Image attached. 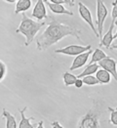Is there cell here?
Here are the masks:
<instances>
[{
    "label": "cell",
    "mask_w": 117,
    "mask_h": 128,
    "mask_svg": "<svg viewBox=\"0 0 117 128\" xmlns=\"http://www.w3.org/2000/svg\"><path fill=\"white\" fill-rule=\"evenodd\" d=\"M80 32L81 30L75 26L65 24L54 18H51V21L48 22L47 28L36 37L37 50H47L66 36H74L75 38L81 40L79 35Z\"/></svg>",
    "instance_id": "1"
},
{
    "label": "cell",
    "mask_w": 117,
    "mask_h": 128,
    "mask_svg": "<svg viewBox=\"0 0 117 128\" xmlns=\"http://www.w3.org/2000/svg\"><path fill=\"white\" fill-rule=\"evenodd\" d=\"M104 112V102L95 100L92 107L80 118L78 128H104L103 122L101 121Z\"/></svg>",
    "instance_id": "2"
},
{
    "label": "cell",
    "mask_w": 117,
    "mask_h": 128,
    "mask_svg": "<svg viewBox=\"0 0 117 128\" xmlns=\"http://www.w3.org/2000/svg\"><path fill=\"white\" fill-rule=\"evenodd\" d=\"M44 26H45L44 22H38L36 21H33L30 18H28L24 13H22L21 24L17 28L16 32L17 33H21L25 37L24 45L28 46L29 44H31L35 35L37 34V32H39Z\"/></svg>",
    "instance_id": "3"
},
{
    "label": "cell",
    "mask_w": 117,
    "mask_h": 128,
    "mask_svg": "<svg viewBox=\"0 0 117 128\" xmlns=\"http://www.w3.org/2000/svg\"><path fill=\"white\" fill-rule=\"evenodd\" d=\"M108 15V11L105 5L104 1H97V26H98V34L99 38L102 39L104 34V24Z\"/></svg>",
    "instance_id": "4"
},
{
    "label": "cell",
    "mask_w": 117,
    "mask_h": 128,
    "mask_svg": "<svg viewBox=\"0 0 117 128\" xmlns=\"http://www.w3.org/2000/svg\"><path fill=\"white\" fill-rule=\"evenodd\" d=\"M91 45H87V46H81V45H68L64 48H60L55 50L56 54H63V55H66V56H78L81 54L85 53L87 51L91 50Z\"/></svg>",
    "instance_id": "5"
},
{
    "label": "cell",
    "mask_w": 117,
    "mask_h": 128,
    "mask_svg": "<svg viewBox=\"0 0 117 128\" xmlns=\"http://www.w3.org/2000/svg\"><path fill=\"white\" fill-rule=\"evenodd\" d=\"M78 12H79V15L80 17L84 20V21L91 26L92 30L94 32V34L96 35L97 37H99V34L96 30V26L94 24V21H93V17H92V14H91V11L88 9V7L85 6L82 2H78Z\"/></svg>",
    "instance_id": "6"
},
{
    "label": "cell",
    "mask_w": 117,
    "mask_h": 128,
    "mask_svg": "<svg viewBox=\"0 0 117 128\" xmlns=\"http://www.w3.org/2000/svg\"><path fill=\"white\" fill-rule=\"evenodd\" d=\"M99 66L103 70H107V72L117 81V63L114 59L107 56L106 59H104L103 61H101L99 63Z\"/></svg>",
    "instance_id": "7"
},
{
    "label": "cell",
    "mask_w": 117,
    "mask_h": 128,
    "mask_svg": "<svg viewBox=\"0 0 117 128\" xmlns=\"http://www.w3.org/2000/svg\"><path fill=\"white\" fill-rule=\"evenodd\" d=\"M32 18L37 19L38 21H41L44 19L48 18V14H47V10L45 7V2L43 0H38L35 3V6L33 8V11L31 13Z\"/></svg>",
    "instance_id": "8"
},
{
    "label": "cell",
    "mask_w": 117,
    "mask_h": 128,
    "mask_svg": "<svg viewBox=\"0 0 117 128\" xmlns=\"http://www.w3.org/2000/svg\"><path fill=\"white\" fill-rule=\"evenodd\" d=\"M91 54H93L92 49L85 52V53L81 54V55L76 56L75 59L73 60V62H72V64L69 68V70H78V68H82L83 66H85L86 63L88 62V59H89V57H90Z\"/></svg>",
    "instance_id": "9"
},
{
    "label": "cell",
    "mask_w": 117,
    "mask_h": 128,
    "mask_svg": "<svg viewBox=\"0 0 117 128\" xmlns=\"http://www.w3.org/2000/svg\"><path fill=\"white\" fill-rule=\"evenodd\" d=\"M114 22H111V24L108 28V30L105 35H103L101 42H100V46H105L106 48H110L111 47V43L114 39L113 36V28H114Z\"/></svg>",
    "instance_id": "10"
},
{
    "label": "cell",
    "mask_w": 117,
    "mask_h": 128,
    "mask_svg": "<svg viewBox=\"0 0 117 128\" xmlns=\"http://www.w3.org/2000/svg\"><path fill=\"white\" fill-rule=\"evenodd\" d=\"M47 6L50 8V10L53 12L54 14H64V15H69V16H72L73 13L70 12L69 10H67L64 5H59V4H54V3H51L49 0H46L44 1Z\"/></svg>",
    "instance_id": "11"
},
{
    "label": "cell",
    "mask_w": 117,
    "mask_h": 128,
    "mask_svg": "<svg viewBox=\"0 0 117 128\" xmlns=\"http://www.w3.org/2000/svg\"><path fill=\"white\" fill-rule=\"evenodd\" d=\"M27 108L24 107L22 110H20V114H21V121L19 123V128H34L35 124L30 123V121L34 119L33 116H29V118H25L24 112L26 110Z\"/></svg>",
    "instance_id": "12"
},
{
    "label": "cell",
    "mask_w": 117,
    "mask_h": 128,
    "mask_svg": "<svg viewBox=\"0 0 117 128\" xmlns=\"http://www.w3.org/2000/svg\"><path fill=\"white\" fill-rule=\"evenodd\" d=\"M31 0H19L16 2L15 14L18 15L20 13H24L31 7Z\"/></svg>",
    "instance_id": "13"
},
{
    "label": "cell",
    "mask_w": 117,
    "mask_h": 128,
    "mask_svg": "<svg viewBox=\"0 0 117 128\" xmlns=\"http://www.w3.org/2000/svg\"><path fill=\"white\" fill-rule=\"evenodd\" d=\"M2 118L6 119V128H17L16 118L5 108L2 110Z\"/></svg>",
    "instance_id": "14"
},
{
    "label": "cell",
    "mask_w": 117,
    "mask_h": 128,
    "mask_svg": "<svg viewBox=\"0 0 117 128\" xmlns=\"http://www.w3.org/2000/svg\"><path fill=\"white\" fill-rule=\"evenodd\" d=\"M100 68V66L99 64H88L86 66L85 68L83 70V72L80 74L77 75V78H80L82 79L83 77L85 76H89V75H93L94 74H96L97 72L99 70Z\"/></svg>",
    "instance_id": "15"
},
{
    "label": "cell",
    "mask_w": 117,
    "mask_h": 128,
    "mask_svg": "<svg viewBox=\"0 0 117 128\" xmlns=\"http://www.w3.org/2000/svg\"><path fill=\"white\" fill-rule=\"evenodd\" d=\"M96 78L100 82V84H107L111 80V75L109 74L107 70L102 68V70H99L96 72Z\"/></svg>",
    "instance_id": "16"
},
{
    "label": "cell",
    "mask_w": 117,
    "mask_h": 128,
    "mask_svg": "<svg viewBox=\"0 0 117 128\" xmlns=\"http://www.w3.org/2000/svg\"><path fill=\"white\" fill-rule=\"evenodd\" d=\"M107 57V55L102 49H100V48H98L96 49L93 54H92V58H91V60H90V62H89V64H97V63H100L101 61H103L104 59H106Z\"/></svg>",
    "instance_id": "17"
},
{
    "label": "cell",
    "mask_w": 117,
    "mask_h": 128,
    "mask_svg": "<svg viewBox=\"0 0 117 128\" xmlns=\"http://www.w3.org/2000/svg\"><path fill=\"white\" fill-rule=\"evenodd\" d=\"M63 79H64V85L65 86H71L74 85L75 81L77 79V76L72 74H70L69 72H65L63 75Z\"/></svg>",
    "instance_id": "18"
},
{
    "label": "cell",
    "mask_w": 117,
    "mask_h": 128,
    "mask_svg": "<svg viewBox=\"0 0 117 128\" xmlns=\"http://www.w3.org/2000/svg\"><path fill=\"white\" fill-rule=\"evenodd\" d=\"M82 80H83V83H84V84L89 85V86H95V85H99V84H100V82L98 81L96 76H94V75L85 76V77L82 78Z\"/></svg>",
    "instance_id": "19"
},
{
    "label": "cell",
    "mask_w": 117,
    "mask_h": 128,
    "mask_svg": "<svg viewBox=\"0 0 117 128\" xmlns=\"http://www.w3.org/2000/svg\"><path fill=\"white\" fill-rule=\"evenodd\" d=\"M107 110H108V112H110L109 122L117 126V110L115 108H107Z\"/></svg>",
    "instance_id": "20"
},
{
    "label": "cell",
    "mask_w": 117,
    "mask_h": 128,
    "mask_svg": "<svg viewBox=\"0 0 117 128\" xmlns=\"http://www.w3.org/2000/svg\"><path fill=\"white\" fill-rule=\"evenodd\" d=\"M7 74V66L0 60V81H2Z\"/></svg>",
    "instance_id": "21"
},
{
    "label": "cell",
    "mask_w": 117,
    "mask_h": 128,
    "mask_svg": "<svg viewBox=\"0 0 117 128\" xmlns=\"http://www.w3.org/2000/svg\"><path fill=\"white\" fill-rule=\"evenodd\" d=\"M112 22H115L117 19V5L115 4V1L112 2V12H111Z\"/></svg>",
    "instance_id": "22"
},
{
    "label": "cell",
    "mask_w": 117,
    "mask_h": 128,
    "mask_svg": "<svg viewBox=\"0 0 117 128\" xmlns=\"http://www.w3.org/2000/svg\"><path fill=\"white\" fill-rule=\"evenodd\" d=\"M83 80L82 79H80V78H77L76 79V81H75V83H74V86L76 87V88H81L82 86H83Z\"/></svg>",
    "instance_id": "23"
},
{
    "label": "cell",
    "mask_w": 117,
    "mask_h": 128,
    "mask_svg": "<svg viewBox=\"0 0 117 128\" xmlns=\"http://www.w3.org/2000/svg\"><path fill=\"white\" fill-rule=\"evenodd\" d=\"M51 125H52V128H64L61 124H60L59 121H53Z\"/></svg>",
    "instance_id": "24"
},
{
    "label": "cell",
    "mask_w": 117,
    "mask_h": 128,
    "mask_svg": "<svg viewBox=\"0 0 117 128\" xmlns=\"http://www.w3.org/2000/svg\"><path fill=\"white\" fill-rule=\"evenodd\" d=\"M36 128H44L42 120H41V121H39V123H38V125H37V127H36Z\"/></svg>",
    "instance_id": "25"
},
{
    "label": "cell",
    "mask_w": 117,
    "mask_h": 128,
    "mask_svg": "<svg viewBox=\"0 0 117 128\" xmlns=\"http://www.w3.org/2000/svg\"><path fill=\"white\" fill-rule=\"evenodd\" d=\"M110 49H112V50H117V44L113 45V46H111V47H110Z\"/></svg>",
    "instance_id": "26"
},
{
    "label": "cell",
    "mask_w": 117,
    "mask_h": 128,
    "mask_svg": "<svg viewBox=\"0 0 117 128\" xmlns=\"http://www.w3.org/2000/svg\"><path fill=\"white\" fill-rule=\"evenodd\" d=\"M113 36H114V39H117V30H116V33H115Z\"/></svg>",
    "instance_id": "27"
},
{
    "label": "cell",
    "mask_w": 117,
    "mask_h": 128,
    "mask_svg": "<svg viewBox=\"0 0 117 128\" xmlns=\"http://www.w3.org/2000/svg\"><path fill=\"white\" fill-rule=\"evenodd\" d=\"M115 110H117V107H116V108H115Z\"/></svg>",
    "instance_id": "28"
}]
</instances>
